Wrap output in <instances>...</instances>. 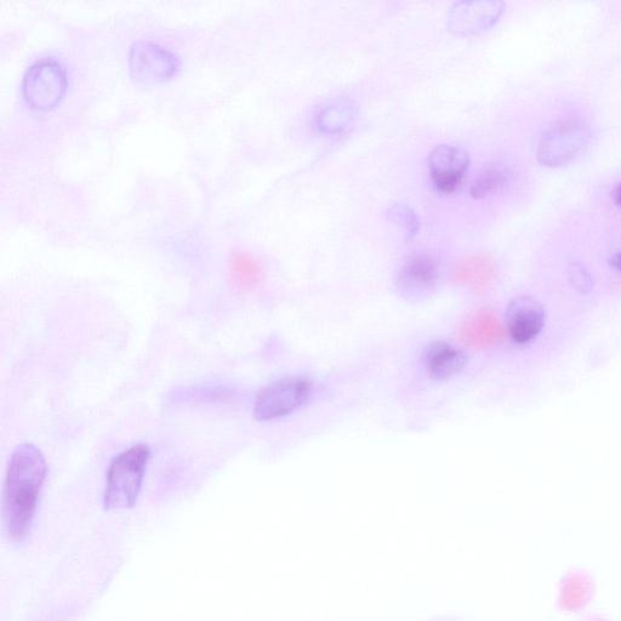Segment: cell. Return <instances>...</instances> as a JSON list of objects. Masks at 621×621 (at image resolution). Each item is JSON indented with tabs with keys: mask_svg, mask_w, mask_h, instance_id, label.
Masks as SVG:
<instances>
[{
	"mask_svg": "<svg viewBox=\"0 0 621 621\" xmlns=\"http://www.w3.org/2000/svg\"><path fill=\"white\" fill-rule=\"evenodd\" d=\"M355 115V106L351 101L336 100L319 111L316 117V128L323 134H339L350 127Z\"/></svg>",
	"mask_w": 621,
	"mask_h": 621,
	"instance_id": "7c38bea8",
	"label": "cell"
},
{
	"mask_svg": "<svg viewBox=\"0 0 621 621\" xmlns=\"http://www.w3.org/2000/svg\"><path fill=\"white\" fill-rule=\"evenodd\" d=\"M128 64L131 77L141 84L168 81L180 68V60L173 51L148 41L131 45Z\"/></svg>",
	"mask_w": 621,
	"mask_h": 621,
	"instance_id": "8992f818",
	"label": "cell"
},
{
	"mask_svg": "<svg viewBox=\"0 0 621 621\" xmlns=\"http://www.w3.org/2000/svg\"><path fill=\"white\" fill-rule=\"evenodd\" d=\"M311 386L303 379L288 378L262 389L255 398L254 417L271 421L286 417L309 400Z\"/></svg>",
	"mask_w": 621,
	"mask_h": 621,
	"instance_id": "5b68a950",
	"label": "cell"
},
{
	"mask_svg": "<svg viewBox=\"0 0 621 621\" xmlns=\"http://www.w3.org/2000/svg\"><path fill=\"white\" fill-rule=\"evenodd\" d=\"M233 272L242 283H253L259 277V267L248 255H237L233 260Z\"/></svg>",
	"mask_w": 621,
	"mask_h": 621,
	"instance_id": "2e32d148",
	"label": "cell"
},
{
	"mask_svg": "<svg viewBox=\"0 0 621 621\" xmlns=\"http://www.w3.org/2000/svg\"><path fill=\"white\" fill-rule=\"evenodd\" d=\"M386 218L393 224L401 227L407 239H413L418 235L420 221L417 213L406 203H393L386 210Z\"/></svg>",
	"mask_w": 621,
	"mask_h": 621,
	"instance_id": "5bb4252c",
	"label": "cell"
},
{
	"mask_svg": "<svg viewBox=\"0 0 621 621\" xmlns=\"http://www.w3.org/2000/svg\"><path fill=\"white\" fill-rule=\"evenodd\" d=\"M512 172L506 164L493 163L484 168L472 182L470 195L472 198L481 199L495 195L510 184Z\"/></svg>",
	"mask_w": 621,
	"mask_h": 621,
	"instance_id": "4fadbf2b",
	"label": "cell"
},
{
	"mask_svg": "<svg viewBox=\"0 0 621 621\" xmlns=\"http://www.w3.org/2000/svg\"><path fill=\"white\" fill-rule=\"evenodd\" d=\"M613 201L618 207L621 208V182L617 186H615L612 193Z\"/></svg>",
	"mask_w": 621,
	"mask_h": 621,
	"instance_id": "ac0fdd59",
	"label": "cell"
},
{
	"mask_svg": "<svg viewBox=\"0 0 621 621\" xmlns=\"http://www.w3.org/2000/svg\"><path fill=\"white\" fill-rule=\"evenodd\" d=\"M505 11L499 0H465L455 3L448 13L449 31L459 36H472L491 30Z\"/></svg>",
	"mask_w": 621,
	"mask_h": 621,
	"instance_id": "52a82bcc",
	"label": "cell"
},
{
	"mask_svg": "<svg viewBox=\"0 0 621 621\" xmlns=\"http://www.w3.org/2000/svg\"><path fill=\"white\" fill-rule=\"evenodd\" d=\"M150 459L151 449L145 443L135 444L112 459L106 475V510H127L136 504Z\"/></svg>",
	"mask_w": 621,
	"mask_h": 621,
	"instance_id": "7a4b0ae2",
	"label": "cell"
},
{
	"mask_svg": "<svg viewBox=\"0 0 621 621\" xmlns=\"http://www.w3.org/2000/svg\"><path fill=\"white\" fill-rule=\"evenodd\" d=\"M47 474V460L34 444L22 443L11 454L4 480L2 515L5 533L14 543H21L31 532Z\"/></svg>",
	"mask_w": 621,
	"mask_h": 621,
	"instance_id": "6da1fadb",
	"label": "cell"
},
{
	"mask_svg": "<svg viewBox=\"0 0 621 621\" xmlns=\"http://www.w3.org/2000/svg\"><path fill=\"white\" fill-rule=\"evenodd\" d=\"M567 275L571 286L581 294H588L594 288V278L589 270L578 261L569 264Z\"/></svg>",
	"mask_w": 621,
	"mask_h": 621,
	"instance_id": "9a60e30c",
	"label": "cell"
},
{
	"mask_svg": "<svg viewBox=\"0 0 621 621\" xmlns=\"http://www.w3.org/2000/svg\"><path fill=\"white\" fill-rule=\"evenodd\" d=\"M427 374L434 380H448L463 370L467 363L464 351L438 341L431 344L424 357Z\"/></svg>",
	"mask_w": 621,
	"mask_h": 621,
	"instance_id": "8fae6325",
	"label": "cell"
},
{
	"mask_svg": "<svg viewBox=\"0 0 621 621\" xmlns=\"http://www.w3.org/2000/svg\"><path fill=\"white\" fill-rule=\"evenodd\" d=\"M470 156L463 148L440 145L429 157L432 184L441 193H453L463 184L470 167Z\"/></svg>",
	"mask_w": 621,
	"mask_h": 621,
	"instance_id": "ba28073f",
	"label": "cell"
},
{
	"mask_svg": "<svg viewBox=\"0 0 621 621\" xmlns=\"http://www.w3.org/2000/svg\"><path fill=\"white\" fill-rule=\"evenodd\" d=\"M440 276V264L435 256L415 254L404 262L396 286L404 298L423 299L436 288Z\"/></svg>",
	"mask_w": 621,
	"mask_h": 621,
	"instance_id": "9c48e42d",
	"label": "cell"
},
{
	"mask_svg": "<svg viewBox=\"0 0 621 621\" xmlns=\"http://www.w3.org/2000/svg\"><path fill=\"white\" fill-rule=\"evenodd\" d=\"M67 85V74L60 62L43 59L26 71L22 94L33 110L50 111L64 99Z\"/></svg>",
	"mask_w": 621,
	"mask_h": 621,
	"instance_id": "277c9868",
	"label": "cell"
},
{
	"mask_svg": "<svg viewBox=\"0 0 621 621\" xmlns=\"http://www.w3.org/2000/svg\"><path fill=\"white\" fill-rule=\"evenodd\" d=\"M592 139L591 128L580 118H564L540 136L537 159L548 168H560L578 158Z\"/></svg>",
	"mask_w": 621,
	"mask_h": 621,
	"instance_id": "3957f363",
	"label": "cell"
},
{
	"mask_svg": "<svg viewBox=\"0 0 621 621\" xmlns=\"http://www.w3.org/2000/svg\"><path fill=\"white\" fill-rule=\"evenodd\" d=\"M545 322V307L532 296H517L507 306V329L516 344L532 343L543 332Z\"/></svg>",
	"mask_w": 621,
	"mask_h": 621,
	"instance_id": "30bf717a",
	"label": "cell"
},
{
	"mask_svg": "<svg viewBox=\"0 0 621 621\" xmlns=\"http://www.w3.org/2000/svg\"><path fill=\"white\" fill-rule=\"evenodd\" d=\"M609 264H611L614 270L621 272V252L615 253L611 260H609Z\"/></svg>",
	"mask_w": 621,
	"mask_h": 621,
	"instance_id": "e0dca14e",
	"label": "cell"
}]
</instances>
